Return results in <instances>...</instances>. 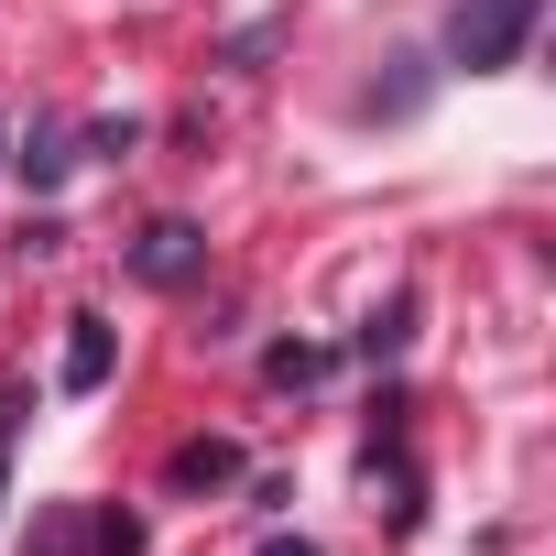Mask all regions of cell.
<instances>
[{"label":"cell","instance_id":"1","mask_svg":"<svg viewBox=\"0 0 556 556\" xmlns=\"http://www.w3.org/2000/svg\"><path fill=\"white\" fill-rule=\"evenodd\" d=\"M534 23H545V0H458L447 12V66L458 77H502V66H523Z\"/></svg>","mask_w":556,"mask_h":556},{"label":"cell","instance_id":"2","mask_svg":"<svg viewBox=\"0 0 556 556\" xmlns=\"http://www.w3.org/2000/svg\"><path fill=\"white\" fill-rule=\"evenodd\" d=\"M121 262H131V285H153V295H186L197 273H207V229H197V218H142V229L121 240Z\"/></svg>","mask_w":556,"mask_h":556},{"label":"cell","instance_id":"3","mask_svg":"<svg viewBox=\"0 0 556 556\" xmlns=\"http://www.w3.org/2000/svg\"><path fill=\"white\" fill-rule=\"evenodd\" d=\"M12 175H23V186H34V197H55V186H66V175H77V131H66V121H45V110H34V121H23V131H12Z\"/></svg>","mask_w":556,"mask_h":556},{"label":"cell","instance_id":"4","mask_svg":"<svg viewBox=\"0 0 556 556\" xmlns=\"http://www.w3.org/2000/svg\"><path fill=\"white\" fill-rule=\"evenodd\" d=\"M415 317H426V295H415V285H393V295L350 328V361H371V371H382V361H404V350H415Z\"/></svg>","mask_w":556,"mask_h":556},{"label":"cell","instance_id":"5","mask_svg":"<svg viewBox=\"0 0 556 556\" xmlns=\"http://www.w3.org/2000/svg\"><path fill=\"white\" fill-rule=\"evenodd\" d=\"M110 371H121V328L110 317H66V393H110Z\"/></svg>","mask_w":556,"mask_h":556},{"label":"cell","instance_id":"6","mask_svg":"<svg viewBox=\"0 0 556 556\" xmlns=\"http://www.w3.org/2000/svg\"><path fill=\"white\" fill-rule=\"evenodd\" d=\"M229 480H240V447H229V437H186V447L164 458V491H186V502H197V491H229Z\"/></svg>","mask_w":556,"mask_h":556},{"label":"cell","instance_id":"7","mask_svg":"<svg viewBox=\"0 0 556 556\" xmlns=\"http://www.w3.org/2000/svg\"><path fill=\"white\" fill-rule=\"evenodd\" d=\"M262 371L285 382V393H306V382H328V371H339V350H328V339H273V350H262Z\"/></svg>","mask_w":556,"mask_h":556},{"label":"cell","instance_id":"8","mask_svg":"<svg viewBox=\"0 0 556 556\" xmlns=\"http://www.w3.org/2000/svg\"><path fill=\"white\" fill-rule=\"evenodd\" d=\"M34 556H99V534H88V502H45V523H34Z\"/></svg>","mask_w":556,"mask_h":556},{"label":"cell","instance_id":"9","mask_svg":"<svg viewBox=\"0 0 556 556\" xmlns=\"http://www.w3.org/2000/svg\"><path fill=\"white\" fill-rule=\"evenodd\" d=\"M131 153H142V121H131V110H121V121H88V131H77V164H131Z\"/></svg>","mask_w":556,"mask_h":556},{"label":"cell","instance_id":"10","mask_svg":"<svg viewBox=\"0 0 556 556\" xmlns=\"http://www.w3.org/2000/svg\"><path fill=\"white\" fill-rule=\"evenodd\" d=\"M88 534H99V556H142V513H121V502L88 513Z\"/></svg>","mask_w":556,"mask_h":556},{"label":"cell","instance_id":"11","mask_svg":"<svg viewBox=\"0 0 556 556\" xmlns=\"http://www.w3.org/2000/svg\"><path fill=\"white\" fill-rule=\"evenodd\" d=\"M12 251H23V262H55V251H66V218H55V207H45V218H23V229H12Z\"/></svg>","mask_w":556,"mask_h":556},{"label":"cell","instance_id":"12","mask_svg":"<svg viewBox=\"0 0 556 556\" xmlns=\"http://www.w3.org/2000/svg\"><path fill=\"white\" fill-rule=\"evenodd\" d=\"M262 556H328V545H306V534H262Z\"/></svg>","mask_w":556,"mask_h":556},{"label":"cell","instance_id":"13","mask_svg":"<svg viewBox=\"0 0 556 556\" xmlns=\"http://www.w3.org/2000/svg\"><path fill=\"white\" fill-rule=\"evenodd\" d=\"M0 164H12V121H0Z\"/></svg>","mask_w":556,"mask_h":556},{"label":"cell","instance_id":"14","mask_svg":"<svg viewBox=\"0 0 556 556\" xmlns=\"http://www.w3.org/2000/svg\"><path fill=\"white\" fill-rule=\"evenodd\" d=\"M0 502H12V469H0Z\"/></svg>","mask_w":556,"mask_h":556}]
</instances>
